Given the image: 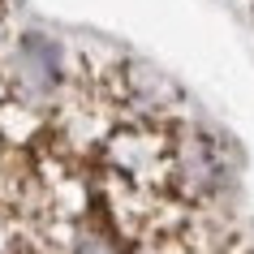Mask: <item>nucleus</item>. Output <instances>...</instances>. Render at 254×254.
<instances>
[{
    "label": "nucleus",
    "instance_id": "obj_1",
    "mask_svg": "<svg viewBox=\"0 0 254 254\" xmlns=\"http://www.w3.org/2000/svg\"><path fill=\"white\" fill-rule=\"evenodd\" d=\"M13 254H39V250H13Z\"/></svg>",
    "mask_w": 254,
    "mask_h": 254
}]
</instances>
